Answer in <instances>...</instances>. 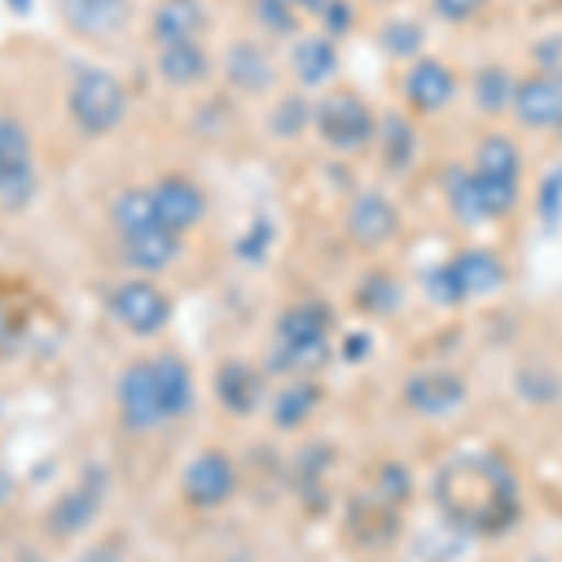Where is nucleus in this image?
<instances>
[{"mask_svg":"<svg viewBox=\"0 0 562 562\" xmlns=\"http://www.w3.org/2000/svg\"><path fill=\"white\" fill-rule=\"evenodd\" d=\"M431 506L454 537L498 540L521 525L525 487L498 450H461L435 469Z\"/></svg>","mask_w":562,"mask_h":562,"instance_id":"1","label":"nucleus"},{"mask_svg":"<svg viewBox=\"0 0 562 562\" xmlns=\"http://www.w3.org/2000/svg\"><path fill=\"white\" fill-rule=\"evenodd\" d=\"M334 330H338V315L326 301H296L281 307L274 341H270L267 352V371L285 379H315L338 357L334 352Z\"/></svg>","mask_w":562,"mask_h":562,"instance_id":"2","label":"nucleus"},{"mask_svg":"<svg viewBox=\"0 0 562 562\" xmlns=\"http://www.w3.org/2000/svg\"><path fill=\"white\" fill-rule=\"evenodd\" d=\"M510 285V267L495 248L465 244L450 259L431 262L420 274V293L435 307H465L473 301H492Z\"/></svg>","mask_w":562,"mask_h":562,"instance_id":"3","label":"nucleus"},{"mask_svg":"<svg viewBox=\"0 0 562 562\" xmlns=\"http://www.w3.org/2000/svg\"><path fill=\"white\" fill-rule=\"evenodd\" d=\"M379 113L368 105V98L360 90L334 87L323 90V98H315V116L312 132L319 135L323 147L334 154H360L375 143Z\"/></svg>","mask_w":562,"mask_h":562,"instance_id":"4","label":"nucleus"},{"mask_svg":"<svg viewBox=\"0 0 562 562\" xmlns=\"http://www.w3.org/2000/svg\"><path fill=\"white\" fill-rule=\"evenodd\" d=\"M68 113L83 135H109L128 113V90L105 68H83L68 90Z\"/></svg>","mask_w":562,"mask_h":562,"instance_id":"5","label":"nucleus"},{"mask_svg":"<svg viewBox=\"0 0 562 562\" xmlns=\"http://www.w3.org/2000/svg\"><path fill=\"white\" fill-rule=\"evenodd\" d=\"M402 405L420 420H450L469 405V379L458 368H416L402 383Z\"/></svg>","mask_w":562,"mask_h":562,"instance_id":"6","label":"nucleus"},{"mask_svg":"<svg viewBox=\"0 0 562 562\" xmlns=\"http://www.w3.org/2000/svg\"><path fill=\"white\" fill-rule=\"evenodd\" d=\"M402 206L394 203L386 192L379 188H360L352 192L346 203V214H341V229L346 237L357 244L360 251H383L390 248L397 237H402Z\"/></svg>","mask_w":562,"mask_h":562,"instance_id":"7","label":"nucleus"},{"mask_svg":"<svg viewBox=\"0 0 562 562\" xmlns=\"http://www.w3.org/2000/svg\"><path fill=\"white\" fill-rule=\"evenodd\" d=\"M461 76L450 60L442 57H416L402 71V102L413 116H439L458 102Z\"/></svg>","mask_w":562,"mask_h":562,"instance_id":"8","label":"nucleus"},{"mask_svg":"<svg viewBox=\"0 0 562 562\" xmlns=\"http://www.w3.org/2000/svg\"><path fill=\"white\" fill-rule=\"evenodd\" d=\"M109 315H113L124 330H132L135 338H154V334H161L169 326V319H173V301H169L166 289H158L154 281L135 278L113 289V296H109Z\"/></svg>","mask_w":562,"mask_h":562,"instance_id":"9","label":"nucleus"},{"mask_svg":"<svg viewBox=\"0 0 562 562\" xmlns=\"http://www.w3.org/2000/svg\"><path fill=\"white\" fill-rule=\"evenodd\" d=\"M237 465L225 450H199L180 476V495L195 510H217L237 495Z\"/></svg>","mask_w":562,"mask_h":562,"instance_id":"10","label":"nucleus"},{"mask_svg":"<svg viewBox=\"0 0 562 562\" xmlns=\"http://www.w3.org/2000/svg\"><path fill=\"white\" fill-rule=\"evenodd\" d=\"M116 405H121V424L132 435H147L158 424H166L150 360H132L121 371V379H116Z\"/></svg>","mask_w":562,"mask_h":562,"instance_id":"11","label":"nucleus"},{"mask_svg":"<svg viewBox=\"0 0 562 562\" xmlns=\"http://www.w3.org/2000/svg\"><path fill=\"white\" fill-rule=\"evenodd\" d=\"M34 192L31 132L15 116H0V203L23 206Z\"/></svg>","mask_w":562,"mask_h":562,"instance_id":"12","label":"nucleus"},{"mask_svg":"<svg viewBox=\"0 0 562 562\" xmlns=\"http://www.w3.org/2000/svg\"><path fill=\"white\" fill-rule=\"evenodd\" d=\"M346 537L360 551H386L402 537V510L386 506L379 495L360 487L346 503Z\"/></svg>","mask_w":562,"mask_h":562,"instance_id":"13","label":"nucleus"},{"mask_svg":"<svg viewBox=\"0 0 562 562\" xmlns=\"http://www.w3.org/2000/svg\"><path fill=\"white\" fill-rule=\"evenodd\" d=\"M510 116L525 132H540V135L562 132V83L540 76V71L521 76L518 90H514Z\"/></svg>","mask_w":562,"mask_h":562,"instance_id":"14","label":"nucleus"},{"mask_svg":"<svg viewBox=\"0 0 562 562\" xmlns=\"http://www.w3.org/2000/svg\"><path fill=\"white\" fill-rule=\"evenodd\" d=\"M375 154H379V166L386 169L390 177H409L420 161V124L409 109H386L379 116V128H375Z\"/></svg>","mask_w":562,"mask_h":562,"instance_id":"15","label":"nucleus"},{"mask_svg":"<svg viewBox=\"0 0 562 562\" xmlns=\"http://www.w3.org/2000/svg\"><path fill=\"white\" fill-rule=\"evenodd\" d=\"M222 76H225V83H229L233 90H240V94L262 98V94H270V90L278 87L281 71H278L274 53H270L267 45L251 42V38H240V42H233L229 49H225Z\"/></svg>","mask_w":562,"mask_h":562,"instance_id":"16","label":"nucleus"},{"mask_svg":"<svg viewBox=\"0 0 562 562\" xmlns=\"http://www.w3.org/2000/svg\"><path fill=\"white\" fill-rule=\"evenodd\" d=\"M102 503H105V473L102 469H90V476H83V484L68 487V492L49 506L45 529H49L57 540L79 537V532L98 518Z\"/></svg>","mask_w":562,"mask_h":562,"instance_id":"17","label":"nucleus"},{"mask_svg":"<svg viewBox=\"0 0 562 562\" xmlns=\"http://www.w3.org/2000/svg\"><path fill=\"white\" fill-rule=\"evenodd\" d=\"M214 397L222 402L225 413L233 416H256L267 402V368L251 360L229 357L214 371Z\"/></svg>","mask_w":562,"mask_h":562,"instance_id":"18","label":"nucleus"},{"mask_svg":"<svg viewBox=\"0 0 562 562\" xmlns=\"http://www.w3.org/2000/svg\"><path fill=\"white\" fill-rule=\"evenodd\" d=\"M154 195V211H158V222L166 225L169 233H177V237H184V233H192L199 222L206 217V192L195 184L192 177H161L158 184L150 188Z\"/></svg>","mask_w":562,"mask_h":562,"instance_id":"19","label":"nucleus"},{"mask_svg":"<svg viewBox=\"0 0 562 562\" xmlns=\"http://www.w3.org/2000/svg\"><path fill=\"white\" fill-rule=\"evenodd\" d=\"M289 71L301 90H326L341 71V45L326 38L323 31L296 34L289 45Z\"/></svg>","mask_w":562,"mask_h":562,"instance_id":"20","label":"nucleus"},{"mask_svg":"<svg viewBox=\"0 0 562 562\" xmlns=\"http://www.w3.org/2000/svg\"><path fill=\"white\" fill-rule=\"evenodd\" d=\"M60 20L79 38H113L132 23V0H60Z\"/></svg>","mask_w":562,"mask_h":562,"instance_id":"21","label":"nucleus"},{"mask_svg":"<svg viewBox=\"0 0 562 562\" xmlns=\"http://www.w3.org/2000/svg\"><path fill=\"white\" fill-rule=\"evenodd\" d=\"M326 390L319 379L301 375V379H285L278 386V394L270 397V424L278 431H301L315 413L323 409Z\"/></svg>","mask_w":562,"mask_h":562,"instance_id":"22","label":"nucleus"},{"mask_svg":"<svg viewBox=\"0 0 562 562\" xmlns=\"http://www.w3.org/2000/svg\"><path fill=\"white\" fill-rule=\"evenodd\" d=\"M405 296H409V289L390 267H371L352 285V307L364 319H394L405 307Z\"/></svg>","mask_w":562,"mask_h":562,"instance_id":"23","label":"nucleus"},{"mask_svg":"<svg viewBox=\"0 0 562 562\" xmlns=\"http://www.w3.org/2000/svg\"><path fill=\"white\" fill-rule=\"evenodd\" d=\"M518 71L503 60H487V65L473 68L469 76V98H473V109L487 121L495 116H510V105H514V90H518Z\"/></svg>","mask_w":562,"mask_h":562,"instance_id":"24","label":"nucleus"},{"mask_svg":"<svg viewBox=\"0 0 562 562\" xmlns=\"http://www.w3.org/2000/svg\"><path fill=\"white\" fill-rule=\"evenodd\" d=\"M150 364H154V383H158V397H161V413H166V420H180V416L192 413L195 379H192V368L184 364V357L173 349H161L158 357H150Z\"/></svg>","mask_w":562,"mask_h":562,"instance_id":"25","label":"nucleus"},{"mask_svg":"<svg viewBox=\"0 0 562 562\" xmlns=\"http://www.w3.org/2000/svg\"><path fill=\"white\" fill-rule=\"evenodd\" d=\"M206 4L203 0H158L150 15V38L154 45H177V42H199L206 31Z\"/></svg>","mask_w":562,"mask_h":562,"instance_id":"26","label":"nucleus"},{"mask_svg":"<svg viewBox=\"0 0 562 562\" xmlns=\"http://www.w3.org/2000/svg\"><path fill=\"white\" fill-rule=\"evenodd\" d=\"M211 53L203 42H177V45H161L158 49V76L166 87L188 90L211 79Z\"/></svg>","mask_w":562,"mask_h":562,"instance_id":"27","label":"nucleus"},{"mask_svg":"<svg viewBox=\"0 0 562 562\" xmlns=\"http://www.w3.org/2000/svg\"><path fill=\"white\" fill-rule=\"evenodd\" d=\"M473 169L506 180H525V150L510 132H487L473 150Z\"/></svg>","mask_w":562,"mask_h":562,"instance_id":"28","label":"nucleus"},{"mask_svg":"<svg viewBox=\"0 0 562 562\" xmlns=\"http://www.w3.org/2000/svg\"><path fill=\"white\" fill-rule=\"evenodd\" d=\"M109 217H113V229L121 233V240H135V237H147L154 229H166L158 222V211H154L150 188H128V192H121Z\"/></svg>","mask_w":562,"mask_h":562,"instance_id":"29","label":"nucleus"},{"mask_svg":"<svg viewBox=\"0 0 562 562\" xmlns=\"http://www.w3.org/2000/svg\"><path fill=\"white\" fill-rule=\"evenodd\" d=\"M442 199H447V211L461 225V229H484V225H487L484 211H480V203H476L473 169H469V166L454 161V166L442 169Z\"/></svg>","mask_w":562,"mask_h":562,"instance_id":"30","label":"nucleus"},{"mask_svg":"<svg viewBox=\"0 0 562 562\" xmlns=\"http://www.w3.org/2000/svg\"><path fill=\"white\" fill-rule=\"evenodd\" d=\"M375 45L386 53L390 60H405V65H413L416 57H424L428 31H424V23L413 20V15H390V20L379 23Z\"/></svg>","mask_w":562,"mask_h":562,"instance_id":"31","label":"nucleus"},{"mask_svg":"<svg viewBox=\"0 0 562 562\" xmlns=\"http://www.w3.org/2000/svg\"><path fill=\"white\" fill-rule=\"evenodd\" d=\"M177 259H180V237L169 229H154L147 237L124 240V262L139 270V274H158V270L173 267Z\"/></svg>","mask_w":562,"mask_h":562,"instance_id":"32","label":"nucleus"},{"mask_svg":"<svg viewBox=\"0 0 562 562\" xmlns=\"http://www.w3.org/2000/svg\"><path fill=\"white\" fill-rule=\"evenodd\" d=\"M514 390L532 409H551V405L562 402V375L543 360H529V364L514 371Z\"/></svg>","mask_w":562,"mask_h":562,"instance_id":"33","label":"nucleus"},{"mask_svg":"<svg viewBox=\"0 0 562 562\" xmlns=\"http://www.w3.org/2000/svg\"><path fill=\"white\" fill-rule=\"evenodd\" d=\"M368 492L379 495L386 506H394V510H405V506L416 498V476H413V469L405 465V461L386 458V461H379V465L371 469Z\"/></svg>","mask_w":562,"mask_h":562,"instance_id":"34","label":"nucleus"},{"mask_svg":"<svg viewBox=\"0 0 562 562\" xmlns=\"http://www.w3.org/2000/svg\"><path fill=\"white\" fill-rule=\"evenodd\" d=\"M312 116H315V102L296 90V94H281L274 105H270V135L274 139H301L304 132H312Z\"/></svg>","mask_w":562,"mask_h":562,"instance_id":"35","label":"nucleus"},{"mask_svg":"<svg viewBox=\"0 0 562 562\" xmlns=\"http://www.w3.org/2000/svg\"><path fill=\"white\" fill-rule=\"evenodd\" d=\"M293 473H296V495L304 498H315V506L326 510V473H330V447L323 442H312L304 447L301 454L293 461Z\"/></svg>","mask_w":562,"mask_h":562,"instance_id":"36","label":"nucleus"},{"mask_svg":"<svg viewBox=\"0 0 562 562\" xmlns=\"http://www.w3.org/2000/svg\"><path fill=\"white\" fill-rule=\"evenodd\" d=\"M532 214H537L543 237L562 233V161L540 173L537 188H532Z\"/></svg>","mask_w":562,"mask_h":562,"instance_id":"37","label":"nucleus"},{"mask_svg":"<svg viewBox=\"0 0 562 562\" xmlns=\"http://www.w3.org/2000/svg\"><path fill=\"white\" fill-rule=\"evenodd\" d=\"M251 20H256V26L267 34V38L293 42L296 34H304L301 12H296L289 0H251Z\"/></svg>","mask_w":562,"mask_h":562,"instance_id":"38","label":"nucleus"},{"mask_svg":"<svg viewBox=\"0 0 562 562\" xmlns=\"http://www.w3.org/2000/svg\"><path fill=\"white\" fill-rule=\"evenodd\" d=\"M274 217L267 214H256L248 225H244V233L237 240H233V251H237L240 262H248V267H262V262L270 259V248H274Z\"/></svg>","mask_w":562,"mask_h":562,"instance_id":"39","label":"nucleus"},{"mask_svg":"<svg viewBox=\"0 0 562 562\" xmlns=\"http://www.w3.org/2000/svg\"><path fill=\"white\" fill-rule=\"evenodd\" d=\"M315 23H319V31L326 34V38L341 42L360 26V4H357V0H330Z\"/></svg>","mask_w":562,"mask_h":562,"instance_id":"40","label":"nucleus"},{"mask_svg":"<svg viewBox=\"0 0 562 562\" xmlns=\"http://www.w3.org/2000/svg\"><path fill=\"white\" fill-rule=\"evenodd\" d=\"M529 60H532V71L562 83V26L559 31L540 34V38L529 45Z\"/></svg>","mask_w":562,"mask_h":562,"instance_id":"41","label":"nucleus"},{"mask_svg":"<svg viewBox=\"0 0 562 562\" xmlns=\"http://www.w3.org/2000/svg\"><path fill=\"white\" fill-rule=\"evenodd\" d=\"M487 4H492V0H428L431 15L447 26H465L480 20V15L487 12Z\"/></svg>","mask_w":562,"mask_h":562,"instance_id":"42","label":"nucleus"},{"mask_svg":"<svg viewBox=\"0 0 562 562\" xmlns=\"http://www.w3.org/2000/svg\"><path fill=\"white\" fill-rule=\"evenodd\" d=\"M334 352H338L341 364L360 368L375 357V338H371V330H349L341 334V341H334Z\"/></svg>","mask_w":562,"mask_h":562,"instance_id":"43","label":"nucleus"},{"mask_svg":"<svg viewBox=\"0 0 562 562\" xmlns=\"http://www.w3.org/2000/svg\"><path fill=\"white\" fill-rule=\"evenodd\" d=\"M76 562H124V559L113 543H94V548H87Z\"/></svg>","mask_w":562,"mask_h":562,"instance_id":"44","label":"nucleus"},{"mask_svg":"<svg viewBox=\"0 0 562 562\" xmlns=\"http://www.w3.org/2000/svg\"><path fill=\"white\" fill-rule=\"evenodd\" d=\"M289 4H293L301 15H307V20H319V15H323V8L330 4V0H289Z\"/></svg>","mask_w":562,"mask_h":562,"instance_id":"45","label":"nucleus"},{"mask_svg":"<svg viewBox=\"0 0 562 562\" xmlns=\"http://www.w3.org/2000/svg\"><path fill=\"white\" fill-rule=\"evenodd\" d=\"M8 495H12V476H8L4 469H0V503H4Z\"/></svg>","mask_w":562,"mask_h":562,"instance_id":"46","label":"nucleus"},{"mask_svg":"<svg viewBox=\"0 0 562 562\" xmlns=\"http://www.w3.org/2000/svg\"><path fill=\"white\" fill-rule=\"evenodd\" d=\"M8 4H12V8H15V12H20V15H26V12H31V0H8Z\"/></svg>","mask_w":562,"mask_h":562,"instance_id":"47","label":"nucleus"},{"mask_svg":"<svg viewBox=\"0 0 562 562\" xmlns=\"http://www.w3.org/2000/svg\"><path fill=\"white\" fill-rule=\"evenodd\" d=\"M0 341H8V319H4V312H0Z\"/></svg>","mask_w":562,"mask_h":562,"instance_id":"48","label":"nucleus"},{"mask_svg":"<svg viewBox=\"0 0 562 562\" xmlns=\"http://www.w3.org/2000/svg\"><path fill=\"white\" fill-rule=\"evenodd\" d=\"M555 4H562V0H555Z\"/></svg>","mask_w":562,"mask_h":562,"instance_id":"49","label":"nucleus"}]
</instances>
